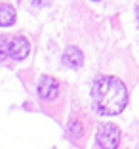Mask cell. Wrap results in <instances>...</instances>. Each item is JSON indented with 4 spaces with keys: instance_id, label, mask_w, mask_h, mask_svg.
I'll return each instance as SVG.
<instances>
[{
    "instance_id": "1",
    "label": "cell",
    "mask_w": 139,
    "mask_h": 149,
    "mask_svg": "<svg viewBox=\"0 0 139 149\" xmlns=\"http://www.w3.org/2000/svg\"><path fill=\"white\" fill-rule=\"evenodd\" d=\"M91 96L95 101V107L103 115H118L124 111L128 103L126 84L116 77H99L93 82Z\"/></svg>"
},
{
    "instance_id": "8",
    "label": "cell",
    "mask_w": 139,
    "mask_h": 149,
    "mask_svg": "<svg viewBox=\"0 0 139 149\" xmlns=\"http://www.w3.org/2000/svg\"><path fill=\"white\" fill-rule=\"evenodd\" d=\"M8 56V48H6V38H0V59H4Z\"/></svg>"
},
{
    "instance_id": "3",
    "label": "cell",
    "mask_w": 139,
    "mask_h": 149,
    "mask_svg": "<svg viewBox=\"0 0 139 149\" xmlns=\"http://www.w3.org/2000/svg\"><path fill=\"white\" fill-rule=\"evenodd\" d=\"M6 48H8V56L12 57V59L21 61V59H25V57L29 56L30 44L25 36H13V38H10L8 42H6Z\"/></svg>"
},
{
    "instance_id": "5",
    "label": "cell",
    "mask_w": 139,
    "mask_h": 149,
    "mask_svg": "<svg viewBox=\"0 0 139 149\" xmlns=\"http://www.w3.org/2000/svg\"><path fill=\"white\" fill-rule=\"evenodd\" d=\"M63 63L69 65L71 69H78V67L84 63L82 52H80L78 48H74V46H69V48L65 50V54H63Z\"/></svg>"
},
{
    "instance_id": "7",
    "label": "cell",
    "mask_w": 139,
    "mask_h": 149,
    "mask_svg": "<svg viewBox=\"0 0 139 149\" xmlns=\"http://www.w3.org/2000/svg\"><path fill=\"white\" fill-rule=\"evenodd\" d=\"M84 132V126L80 120H73V123L69 124V134L71 136H76V134H82Z\"/></svg>"
},
{
    "instance_id": "2",
    "label": "cell",
    "mask_w": 139,
    "mask_h": 149,
    "mask_svg": "<svg viewBox=\"0 0 139 149\" xmlns=\"http://www.w3.org/2000/svg\"><path fill=\"white\" fill-rule=\"evenodd\" d=\"M97 145L101 149H116L120 145V128L105 123L97 128Z\"/></svg>"
},
{
    "instance_id": "10",
    "label": "cell",
    "mask_w": 139,
    "mask_h": 149,
    "mask_svg": "<svg viewBox=\"0 0 139 149\" xmlns=\"http://www.w3.org/2000/svg\"><path fill=\"white\" fill-rule=\"evenodd\" d=\"M93 2H99V0H93Z\"/></svg>"
},
{
    "instance_id": "9",
    "label": "cell",
    "mask_w": 139,
    "mask_h": 149,
    "mask_svg": "<svg viewBox=\"0 0 139 149\" xmlns=\"http://www.w3.org/2000/svg\"><path fill=\"white\" fill-rule=\"evenodd\" d=\"M48 4V0H33V6L35 8H42V6Z\"/></svg>"
},
{
    "instance_id": "4",
    "label": "cell",
    "mask_w": 139,
    "mask_h": 149,
    "mask_svg": "<svg viewBox=\"0 0 139 149\" xmlns=\"http://www.w3.org/2000/svg\"><path fill=\"white\" fill-rule=\"evenodd\" d=\"M38 96L44 101H52L59 96V82L53 77H42L38 82Z\"/></svg>"
},
{
    "instance_id": "6",
    "label": "cell",
    "mask_w": 139,
    "mask_h": 149,
    "mask_svg": "<svg viewBox=\"0 0 139 149\" xmlns=\"http://www.w3.org/2000/svg\"><path fill=\"white\" fill-rule=\"evenodd\" d=\"M15 23V10L10 4H0V27H12Z\"/></svg>"
}]
</instances>
